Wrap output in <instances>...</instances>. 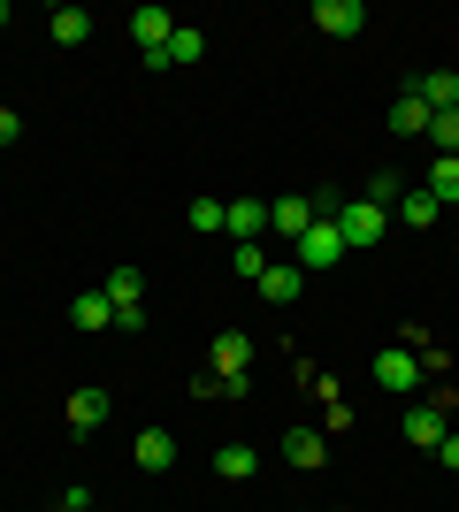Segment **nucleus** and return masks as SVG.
Here are the masks:
<instances>
[{"label": "nucleus", "instance_id": "f257e3e1", "mask_svg": "<svg viewBox=\"0 0 459 512\" xmlns=\"http://www.w3.org/2000/svg\"><path fill=\"white\" fill-rule=\"evenodd\" d=\"M207 375L222 383V398H245V375H253V337H245V329H222L215 352H207Z\"/></svg>", "mask_w": 459, "mask_h": 512}, {"label": "nucleus", "instance_id": "f03ea898", "mask_svg": "<svg viewBox=\"0 0 459 512\" xmlns=\"http://www.w3.org/2000/svg\"><path fill=\"white\" fill-rule=\"evenodd\" d=\"M337 230H345V253H368V245L391 237V214L368 207V199H352V207H337Z\"/></svg>", "mask_w": 459, "mask_h": 512}, {"label": "nucleus", "instance_id": "7ed1b4c3", "mask_svg": "<svg viewBox=\"0 0 459 512\" xmlns=\"http://www.w3.org/2000/svg\"><path fill=\"white\" fill-rule=\"evenodd\" d=\"M291 260H299V268H337V260H345V230H337V214H314V230L291 245Z\"/></svg>", "mask_w": 459, "mask_h": 512}, {"label": "nucleus", "instance_id": "20e7f679", "mask_svg": "<svg viewBox=\"0 0 459 512\" xmlns=\"http://www.w3.org/2000/svg\"><path fill=\"white\" fill-rule=\"evenodd\" d=\"M444 413H452V390H437L429 406H406V444H414V451H437L444 436H452V421H444Z\"/></svg>", "mask_w": 459, "mask_h": 512}, {"label": "nucleus", "instance_id": "39448f33", "mask_svg": "<svg viewBox=\"0 0 459 512\" xmlns=\"http://www.w3.org/2000/svg\"><path fill=\"white\" fill-rule=\"evenodd\" d=\"M360 23H368L360 0H314V31H329V39H360Z\"/></svg>", "mask_w": 459, "mask_h": 512}, {"label": "nucleus", "instance_id": "423d86ee", "mask_svg": "<svg viewBox=\"0 0 459 512\" xmlns=\"http://www.w3.org/2000/svg\"><path fill=\"white\" fill-rule=\"evenodd\" d=\"M375 383H383V390H421V360H414V344H391V352L375 360Z\"/></svg>", "mask_w": 459, "mask_h": 512}, {"label": "nucleus", "instance_id": "0eeeda50", "mask_svg": "<svg viewBox=\"0 0 459 512\" xmlns=\"http://www.w3.org/2000/svg\"><path fill=\"white\" fill-rule=\"evenodd\" d=\"M299 291H306V268H299V260H268L261 299H268V306H299Z\"/></svg>", "mask_w": 459, "mask_h": 512}, {"label": "nucleus", "instance_id": "6e6552de", "mask_svg": "<svg viewBox=\"0 0 459 512\" xmlns=\"http://www.w3.org/2000/svg\"><path fill=\"white\" fill-rule=\"evenodd\" d=\"M268 230L299 245V237L314 230V199H268Z\"/></svg>", "mask_w": 459, "mask_h": 512}, {"label": "nucleus", "instance_id": "1a4fd4ad", "mask_svg": "<svg viewBox=\"0 0 459 512\" xmlns=\"http://www.w3.org/2000/svg\"><path fill=\"white\" fill-rule=\"evenodd\" d=\"M222 230L238 237V245H261V230H268V199H230V222Z\"/></svg>", "mask_w": 459, "mask_h": 512}, {"label": "nucleus", "instance_id": "9d476101", "mask_svg": "<svg viewBox=\"0 0 459 512\" xmlns=\"http://www.w3.org/2000/svg\"><path fill=\"white\" fill-rule=\"evenodd\" d=\"M437 199H429V184H406V192H398V207H391V222H406V230H429V222H437Z\"/></svg>", "mask_w": 459, "mask_h": 512}, {"label": "nucleus", "instance_id": "9b49d317", "mask_svg": "<svg viewBox=\"0 0 459 512\" xmlns=\"http://www.w3.org/2000/svg\"><path fill=\"white\" fill-rule=\"evenodd\" d=\"M429 123H437V107L421 100V92H406V100L391 107V130H398V138H429Z\"/></svg>", "mask_w": 459, "mask_h": 512}, {"label": "nucleus", "instance_id": "f8f14e48", "mask_svg": "<svg viewBox=\"0 0 459 512\" xmlns=\"http://www.w3.org/2000/svg\"><path fill=\"white\" fill-rule=\"evenodd\" d=\"M131 459H138L146 474H169V467H176V444H169V428H146V436L131 444Z\"/></svg>", "mask_w": 459, "mask_h": 512}, {"label": "nucleus", "instance_id": "ddd939ff", "mask_svg": "<svg viewBox=\"0 0 459 512\" xmlns=\"http://www.w3.org/2000/svg\"><path fill=\"white\" fill-rule=\"evenodd\" d=\"M169 31H176L169 8H138V16H131V39L146 46V54H161V46H169Z\"/></svg>", "mask_w": 459, "mask_h": 512}, {"label": "nucleus", "instance_id": "4468645a", "mask_svg": "<svg viewBox=\"0 0 459 512\" xmlns=\"http://www.w3.org/2000/svg\"><path fill=\"white\" fill-rule=\"evenodd\" d=\"M69 321H77V329H115V299L108 291H77V299H69Z\"/></svg>", "mask_w": 459, "mask_h": 512}, {"label": "nucleus", "instance_id": "2eb2a0df", "mask_svg": "<svg viewBox=\"0 0 459 512\" xmlns=\"http://www.w3.org/2000/svg\"><path fill=\"white\" fill-rule=\"evenodd\" d=\"M100 421H108V390H69V428H77V436H92Z\"/></svg>", "mask_w": 459, "mask_h": 512}, {"label": "nucleus", "instance_id": "dca6fc26", "mask_svg": "<svg viewBox=\"0 0 459 512\" xmlns=\"http://www.w3.org/2000/svg\"><path fill=\"white\" fill-rule=\"evenodd\" d=\"M284 459H291V467H322V459H329L322 428H291V436H284Z\"/></svg>", "mask_w": 459, "mask_h": 512}, {"label": "nucleus", "instance_id": "f3484780", "mask_svg": "<svg viewBox=\"0 0 459 512\" xmlns=\"http://www.w3.org/2000/svg\"><path fill=\"white\" fill-rule=\"evenodd\" d=\"M46 31H54V46H85L92 39V16H85V8H54Z\"/></svg>", "mask_w": 459, "mask_h": 512}, {"label": "nucleus", "instance_id": "a211bd4d", "mask_svg": "<svg viewBox=\"0 0 459 512\" xmlns=\"http://www.w3.org/2000/svg\"><path fill=\"white\" fill-rule=\"evenodd\" d=\"M421 100H429V107H437V115H444V107H459V69H429V77H421Z\"/></svg>", "mask_w": 459, "mask_h": 512}, {"label": "nucleus", "instance_id": "6ab92c4d", "mask_svg": "<svg viewBox=\"0 0 459 512\" xmlns=\"http://www.w3.org/2000/svg\"><path fill=\"white\" fill-rule=\"evenodd\" d=\"M161 54H169L176 69H192L199 54H207V31H192V23H176V31H169V46H161Z\"/></svg>", "mask_w": 459, "mask_h": 512}, {"label": "nucleus", "instance_id": "aec40b11", "mask_svg": "<svg viewBox=\"0 0 459 512\" xmlns=\"http://www.w3.org/2000/svg\"><path fill=\"white\" fill-rule=\"evenodd\" d=\"M429 199H437V207H459V161H452V153H437V169H429Z\"/></svg>", "mask_w": 459, "mask_h": 512}, {"label": "nucleus", "instance_id": "412c9836", "mask_svg": "<svg viewBox=\"0 0 459 512\" xmlns=\"http://www.w3.org/2000/svg\"><path fill=\"white\" fill-rule=\"evenodd\" d=\"M108 299L115 306H146V276H138V268H108Z\"/></svg>", "mask_w": 459, "mask_h": 512}, {"label": "nucleus", "instance_id": "4be33fe9", "mask_svg": "<svg viewBox=\"0 0 459 512\" xmlns=\"http://www.w3.org/2000/svg\"><path fill=\"white\" fill-rule=\"evenodd\" d=\"M253 467H261V459H253L245 444H222V451H215V474H222V482H245Z\"/></svg>", "mask_w": 459, "mask_h": 512}, {"label": "nucleus", "instance_id": "5701e85b", "mask_svg": "<svg viewBox=\"0 0 459 512\" xmlns=\"http://www.w3.org/2000/svg\"><path fill=\"white\" fill-rule=\"evenodd\" d=\"M184 222H192V230H207V237H215L222 222H230V207H222V199H192V207H184Z\"/></svg>", "mask_w": 459, "mask_h": 512}, {"label": "nucleus", "instance_id": "b1692460", "mask_svg": "<svg viewBox=\"0 0 459 512\" xmlns=\"http://www.w3.org/2000/svg\"><path fill=\"white\" fill-rule=\"evenodd\" d=\"M429 146H437V153H452V161H459V107H444L437 123H429Z\"/></svg>", "mask_w": 459, "mask_h": 512}, {"label": "nucleus", "instance_id": "393cba45", "mask_svg": "<svg viewBox=\"0 0 459 512\" xmlns=\"http://www.w3.org/2000/svg\"><path fill=\"white\" fill-rule=\"evenodd\" d=\"M230 268H238L245 283H261L268 276V253H261V245H230Z\"/></svg>", "mask_w": 459, "mask_h": 512}, {"label": "nucleus", "instance_id": "a878e982", "mask_svg": "<svg viewBox=\"0 0 459 512\" xmlns=\"http://www.w3.org/2000/svg\"><path fill=\"white\" fill-rule=\"evenodd\" d=\"M398 192H406V184H398L391 169H383V176H368V207H383V214H391V207H398Z\"/></svg>", "mask_w": 459, "mask_h": 512}, {"label": "nucleus", "instance_id": "bb28decb", "mask_svg": "<svg viewBox=\"0 0 459 512\" xmlns=\"http://www.w3.org/2000/svg\"><path fill=\"white\" fill-rule=\"evenodd\" d=\"M16 138H23V115H16V107H0V146H16Z\"/></svg>", "mask_w": 459, "mask_h": 512}, {"label": "nucleus", "instance_id": "cd10ccee", "mask_svg": "<svg viewBox=\"0 0 459 512\" xmlns=\"http://www.w3.org/2000/svg\"><path fill=\"white\" fill-rule=\"evenodd\" d=\"M62 512H92V490H62Z\"/></svg>", "mask_w": 459, "mask_h": 512}, {"label": "nucleus", "instance_id": "c85d7f7f", "mask_svg": "<svg viewBox=\"0 0 459 512\" xmlns=\"http://www.w3.org/2000/svg\"><path fill=\"white\" fill-rule=\"evenodd\" d=\"M437 459H444V467L459 474V436H444V444H437Z\"/></svg>", "mask_w": 459, "mask_h": 512}, {"label": "nucleus", "instance_id": "c756f323", "mask_svg": "<svg viewBox=\"0 0 459 512\" xmlns=\"http://www.w3.org/2000/svg\"><path fill=\"white\" fill-rule=\"evenodd\" d=\"M0 31H8V0H0Z\"/></svg>", "mask_w": 459, "mask_h": 512}]
</instances>
